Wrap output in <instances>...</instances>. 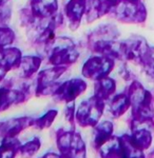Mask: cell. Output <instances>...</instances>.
Listing matches in <instances>:
<instances>
[{
	"instance_id": "obj_12",
	"label": "cell",
	"mask_w": 154,
	"mask_h": 158,
	"mask_svg": "<svg viewBox=\"0 0 154 158\" xmlns=\"http://www.w3.org/2000/svg\"><path fill=\"white\" fill-rule=\"evenodd\" d=\"M41 62L42 57L40 56H24L17 69L19 77L22 79H30L36 72H38Z\"/></svg>"
},
{
	"instance_id": "obj_9",
	"label": "cell",
	"mask_w": 154,
	"mask_h": 158,
	"mask_svg": "<svg viewBox=\"0 0 154 158\" xmlns=\"http://www.w3.org/2000/svg\"><path fill=\"white\" fill-rule=\"evenodd\" d=\"M29 9L38 18L50 17L58 13V0H31Z\"/></svg>"
},
{
	"instance_id": "obj_14",
	"label": "cell",
	"mask_w": 154,
	"mask_h": 158,
	"mask_svg": "<svg viewBox=\"0 0 154 158\" xmlns=\"http://www.w3.org/2000/svg\"><path fill=\"white\" fill-rule=\"evenodd\" d=\"M129 106H131L129 96L126 94H119L111 100L109 108L110 113L114 116H120L127 111Z\"/></svg>"
},
{
	"instance_id": "obj_17",
	"label": "cell",
	"mask_w": 154,
	"mask_h": 158,
	"mask_svg": "<svg viewBox=\"0 0 154 158\" xmlns=\"http://www.w3.org/2000/svg\"><path fill=\"white\" fill-rule=\"evenodd\" d=\"M11 18V9L7 4L0 6V25H6Z\"/></svg>"
},
{
	"instance_id": "obj_7",
	"label": "cell",
	"mask_w": 154,
	"mask_h": 158,
	"mask_svg": "<svg viewBox=\"0 0 154 158\" xmlns=\"http://www.w3.org/2000/svg\"><path fill=\"white\" fill-rule=\"evenodd\" d=\"M86 89L87 83L83 79H71V80L60 83L53 96L58 101L71 102V101L75 100L79 95H81L86 91Z\"/></svg>"
},
{
	"instance_id": "obj_10",
	"label": "cell",
	"mask_w": 154,
	"mask_h": 158,
	"mask_svg": "<svg viewBox=\"0 0 154 158\" xmlns=\"http://www.w3.org/2000/svg\"><path fill=\"white\" fill-rule=\"evenodd\" d=\"M114 1L115 0H87V20L91 22L108 14Z\"/></svg>"
},
{
	"instance_id": "obj_15",
	"label": "cell",
	"mask_w": 154,
	"mask_h": 158,
	"mask_svg": "<svg viewBox=\"0 0 154 158\" xmlns=\"http://www.w3.org/2000/svg\"><path fill=\"white\" fill-rule=\"evenodd\" d=\"M14 40L15 33L6 25H0V49L10 47Z\"/></svg>"
},
{
	"instance_id": "obj_4",
	"label": "cell",
	"mask_w": 154,
	"mask_h": 158,
	"mask_svg": "<svg viewBox=\"0 0 154 158\" xmlns=\"http://www.w3.org/2000/svg\"><path fill=\"white\" fill-rule=\"evenodd\" d=\"M66 67H55L43 70L39 73L36 81V94L38 96L54 95L60 85L58 80L66 72Z\"/></svg>"
},
{
	"instance_id": "obj_6",
	"label": "cell",
	"mask_w": 154,
	"mask_h": 158,
	"mask_svg": "<svg viewBox=\"0 0 154 158\" xmlns=\"http://www.w3.org/2000/svg\"><path fill=\"white\" fill-rule=\"evenodd\" d=\"M104 108V100L93 96L79 106L75 118L81 126H95L101 119Z\"/></svg>"
},
{
	"instance_id": "obj_2",
	"label": "cell",
	"mask_w": 154,
	"mask_h": 158,
	"mask_svg": "<svg viewBox=\"0 0 154 158\" xmlns=\"http://www.w3.org/2000/svg\"><path fill=\"white\" fill-rule=\"evenodd\" d=\"M48 60L55 67H66L75 63L79 58L76 43L66 37H56L45 48Z\"/></svg>"
},
{
	"instance_id": "obj_16",
	"label": "cell",
	"mask_w": 154,
	"mask_h": 158,
	"mask_svg": "<svg viewBox=\"0 0 154 158\" xmlns=\"http://www.w3.org/2000/svg\"><path fill=\"white\" fill-rule=\"evenodd\" d=\"M56 115H57V112L54 111V110H51L50 112H48L45 115H43L40 118L34 120V126H36L39 129H43V128H48L52 124V122L55 119Z\"/></svg>"
},
{
	"instance_id": "obj_11",
	"label": "cell",
	"mask_w": 154,
	"mask_h": 158,
	"mask_svg": "<svg viewBox=\"0 0 154 158\" xmlns=\"http://www.w3.org/2000/svg\"><path fill=\"white\" fill-rule=\"evenodd\" d=\"M21 51L17 48L7 47L4 49H0V65H2L6 70L9 71L17 70L22 59Z\"/></svg>"
},
{
	"instance_id": "obj_18",
	"label": "cell",
	"mask_w": 154,
	"mask_h": 158,
	"mask_svg": "<svg viewBox=\"0 0 154 158\" xmlns=\"http://www.w3.org/2000/svg\"><path fill=\"white\" fill-rule=\"evenodd\" d=\"M6 73H7V71L6 69L2 67V65H0V82H1V81L3 80V78L6 77Z\"/></svg>"
},
{
	"instance_id": "obj_13",
	"label": "cell",
	"mask_w": 154,
	"mask_h": 158,
	"mask_svg": "<svg viewBox=\"0 0 154 158\" xmlns=\"http://www.w3.org/2000/svg\"><path fill=\"white\" fill-rule=\"evenodd\" d=\"M115 89H116V83L113 79L109 77L101 78L99 80H96L94 96L105 101L111 97L112 94L115 92Z\"/></svg>"
},
{
	"instance_id": "obj_3",
	"label": "cell",
	"mask_w": 154,
	"mask_h": 158,
	"mask_svg": "<svg viewBox=\"0 0 154 158\" xmlns=\"http://www.w3.org/2000/svg\"><path fill=\"white\" fill-rule=\"evenodd\" d=\"M108 14L124 22H142L146 18V10L138 0H115Z\"/></svg>"
},
{
	"instance_id": "obj_1",
	"label": "cell",
	"mask_w": 154,
	"mask_h": 158,
	"mask_svg": "<svg viewBox=\"0 0 154 158\" xmlns=\"http://www.w3.org/2000/svg\"><path fill=\"white\" fill-rule=\"evenodd\" d=\"M63 24V16L60 13L45 18L35 17L29 27L28 36L35 45L45 48L56 38V31Z\"/></svg>"
},
{
	"instance_id": "obj_19",
	"label": "cell",
	"mask_w": 154,
	"mask_h": 158,
	"mask_svg": "<svg viewBox=\"0 0 154 158\" xmlns=\"http://www.w3.org/2000/svg\"><path fill=\"white\" fill-rule=\"evenodd\" d=\"M7 1H9V0H0V6H4V4H7Z\"/></svg>"
},
{
	"instance_id": "obj_5",
	"label": "cell",
	"mask_w": 154,
	"mask_h": 158,
	"mask_svg": "<svg viewBox=\"0 0 154 158\" xmlns=\"http://www.w3.org/2000/svg\"><path fill=\"white\" fill-rule=\"evenodd\" d=\"M114 59L104 55L92 56L84 62L83 67V75L92 80H99L108 77L114 69Z\"/></svg>"
},
{
	"instance_id": "obj_8",
	"label": "cell",
	"mask_w": 154,
	"mask_h": 158,
	"mask_svg": "<svg viewBox=\"0 0 154 158\" xmlns=\"http://www.w3.org/2000/svg\"><path fill=\"white\" fill-rule=\"evenodd\" d=\"M87 0H69L65 6V15L69 21L70 27L77 29L83 17L86 15Z\"/></svg>"
}]
</instances>
